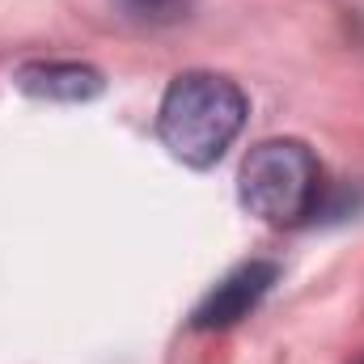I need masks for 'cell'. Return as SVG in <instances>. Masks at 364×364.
Returning a JSON list of instances; mask_svg holds the SVG:
<instances>
[{
    "label": "cell",
    "mask_w": 364,
    "mask_h": 364,
    "mask_svg": "<svg viewBox=\"0 0 364 364\" xmlns=\"http://www.w3.org/2000/svg\"><path fill=\"white\" fill-rule=\"evenodd\" d=\"M246 123V93L216 73H182L170 81L157 110V136L191 170H208L225 157Z\"/></svg>",
    "instance_id": "6da1fadb"
},
{
    "label": "cell",
    "mask_w": 364,
    "mask_h": 364,
    "mask_svg": "<svg viewBox=\"0 0 364 364\" xmlns=\"http://www.w3.org/2000/svg\"><path fill=\"white\" fill-rule=\"evenodd\" d=\"M242 208L267 225H301L318 212L322 199V166L301 140H263L246 153L237 170Z\"/></svg>",
    "instance_id": "7a4b0ae2"
},
{
    "label": "cell",
    "mask_w": 364,
    "mask_h": 364,
    "mask_svg": "<svg viewBox=\"0 0 364 364\" xmlns=\"http://www.w3.org/2000/svg\"><path fill=\"white\" fill-rule=\"evenodd\" d=\"M279 279V267L267 259H250L242 267L225 275L191 314V326L195 331H225L242 318H250V309H259V301L272 292V284Z\"/></svg>",
    "instance_id": "3957f363"
},
{
    "label": "cell",
    "mask_w": 364,
    "mask_h": 364,
    "mask_svg": "<svg viewBox=\"0 0 364 364\" xmlns=\"http://www.w3.org/2000/svg\"><path fill=\"white\" fill-rule=\"evenodd\" d=\"M17 90L30 97H47V102H90L102 93V73L77 60H34L17 68Z\"/></svg>",
    "instance_id": "277c9868"
},
{
    "label": "cell",
    "mask_w": 364,
    "mask_h": 364,
    "mask_svg": "<svg viewBox=\"0 0 364 364\" xmlns=\"http://www.w3.org/2000/svg\"><path fill=\"white\" fill-rule=\"evenodd\" d=\"M136 9H174V4H182V0H132Z\"/></svg>",
    "instance_id": "5b68a950"
},
{
    "label": "cell",
    "mask_w": 364,
    "mask_h": 364,
    "mask_svg": "<svg viewBox=\"0 0 364 364\" xmlns=\"http://www.w3.org/2000/svg\"><path fill=\"white\" fill-rule=\"evenodd\" d=\"M360 364H364V360H360Z\"/></svg>",
    "instance_id": "8992f818"
}]
</instances>
